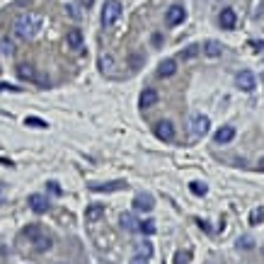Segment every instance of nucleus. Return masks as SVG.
Here are the masks:
<instances>
[{
    "label": "nucleus",
    "instance_id": "f257e3e1",
    "mask_svg": "<svg viewBox=\"0 0 264 264\" xmlns=\"http://www.w3.org/2000/svg\"><path fill=\"white\" fill-rule=\"evenodd\" d=\"M39 29H41V17L34 15V12H24V15H19L15 19V34L19 39H24V41L37 37Z\"/></svg>",
    "mask_w": 264,
    "mask_h": 264
},
{
    "label": "nucleus",
    "instance_id": "f03ea898",
    "mask_svg": "<svg viewBox=\"0 0 264 264\" xmlns=\"http://www.w3.org/2000/svg\"><path fill=\"white\" fill-rule=\"evenodd\" d=\"M24 235L29 238V243H32V247H34L37 252H46V250H51V245H54V243H51V235L41 226H37V223L24 228Z\"/></svg>",
    "mask_w": 264,
    "mask_h": 264
},
{
    "label": "nucleus",
    "instance_id": "7ed1b4c3",
    "mask_svg": "<svg viewBox=\"0 0 264 264\" xmlns=\"http://www.w3.org/2000/svg\"><path fill=\"white\" fill-rule=\"evenodd\" d=\"M121 17V2L119 0H107L104 10H102V24L104 27H114Z\"/></svg>",
    "mask_w": 264,
    "mask_h": 264
},
{
    "label": "nucleus",
    "instance_id": "20e7f679",
    "mask_svg": "<svg viewBox=\"0 0 264 264\" xmlns=\"http://www.w3.org/2000/svg\"><path fill=\"white\" fill-rule=\"evenodd\" d=\"M211 129V121L204 114H194L191 116V124H189V131H191V138H204Z\"/></svg>",
    "mask_w": 264,
    "mask_h": 264
},
{
    "label": "nucleus",
    "instance_id": "39448f33",
    "mask_svg": "<svg viewBox=\"0 0 264 264\" xmlns=\"http://www.w3.org/2000/svg\"><path fill=\"white\" fill-rule=\"evenodd\" d=\"M235 83H238V88H240L243 92H252V90L257 88V80L252 76V71H240L238 78H235Z\"/></svg>",
    "mask_w": 264,
    "mask_h": 264
},
{
    "label": "nucleus",
    "instance_id": "423d86ee",
    "mask_svg": "<svg viewBox=\"0 0 264 264\" xmlns=\"http://www.w3.org/2000/svg\"><path fill=\"white\" fill-rule=\"evenodd\" d=\"M155 136L160 138V141H175V126H172L170 121H158L155 124Z\"/></svg>",
    "mask_w": 264,
    "mask_h": 264
},
{
    "label": "nucleus",
    "instance_id": "0eeeda50",
    "mask_svg": "<svg viewBox=\"0 0 264 264\" xmlns=\"http://www.w3.org/2000/svg\"><path fill=\"white\" fill-rule=\"evenodd\" d=\"M184 17H187V12H184V7H179V5H172L170 10L165 12V22H168L170 27L179 24V22H184Z\"/></svg>",
    "mask_w": 264,
    "mask_h": 264
},
{
    "label": "nucleus",
    "instance_id": "6e6552de",
    "mask_svg": "<svg viewBox=\"0 0 264 264\" xmlns=\"http://www.w3.org/2000/svg\"><path fill=\"white\" fill-rule=\"evenodd\" d=\"M49 206H51V204H49L46 196H41V194H32V196H29V208H32L34 213H46Z\"/></svg>",
    "mask_w": 264,
    "mask_h": 264
},
{
    "label": "nucleus",
    "instance_id": "1a4fd4ad",
    "mask_svg": "<svg viewBox=\"0 0 264 264\" xmlns=\"http://www.w3.org/2000/svg\"><path fill=\"white\" fill-rule=\"evenodd\" d=\"M153 206H155V201H153L151 194H136V199H133V208L136 211H153Z\"/></svg>",
    "mask_w": 264,
    "mask_h": 264
},
{
    "label": "nucleus",
    "instance_id": "9d476101",
    "mask_svg": "<svg viewBox=\"0 0 264 264\" xmlns=\"http://www.w3.org/2000/svg\"><path fill=\"white\" fill-rule=\"evenodd\" d=\"M155 102H158V92H155L153 88H146V90L141 92V99H138L141 109H148V107H155Z\"/></svg>",
    "mask_w": 264,
    "mask_h": 264
},
{
    "label": "nucleus",
    "instance_id": "9b49d317",
    "mask_svg": "<svg viewBox=\"0 0 264 264\" xmlns=\"http://www.w3.org/2000/svg\"><path fill=\"white\" fill-rule=\"evenodd\" d=\"M175 71H177V63H175V58H165V61L158 66V76H160V78L175 76Z\"/></svg>",
    "mask_w": 264,
    "mask_h": 264
},
{
    "label": "nucleus",
    "instance_id": "f8f14e48",
    "mask_svg": "<svg viewBox=\"0 0 264 264\" xmlns=\"http://www.w3.org/2000/svg\"><path fill=\"white\" fill-rule=\"evenodd\" d=\"M221 54H223V44H221V41H213V39H211V41L204 44V56L218 58Z\"/></svg>",
    "mask_w": 264,
    "mask_h": 264
},
{
    "label": "nucleus",
    "instance_id": "ddd939ff",
    "mask_svg": "<svg viewBox=\"0 0 264 264\" xmlns=\"http://www.w3.org/2000/svg\"><path fill=\"white\" fill-rule=\"evenodd\" d=\"M213 138H216V143H230V141L235 138V129H233V126H221Z\"/></svg>",
    "mask_w": 264,
    "mask_h": 264
},
{
    "label": "nucleus",
    "instance_id": "4468645a",
    "mask_svg": "<svg viewBox=\"0 0 264 264\" xmlns=\"http://www.w3.org/2000/svg\"><path fill=\"white\" fill-rule=\"evenodd\" d=\"M102 216H104V206H102V204H92V206H88V211H85V221H88V223L99 221Z\"/></svg>",
    "mask_w": 264,
    "mask_h": 264
},
{
    "label": "nucleus",
    "instance_id": "2eb2a0df",
    "mask_svg": "<svg viewBox=\"0 0 264 264\" xmlns=\"http://www.w3.org/2000/svg\"><path fill=\"white\" fill-rule=\"evenodd\" d=\"M235 22H238L235 10H230V7H228V10L221 12V27H223V29H233V27H235Z\"/></svg>",
    "mask_w": 264,
    "mask_h": 264
},
{
    "label": "nucleus",
    "instance_id": "dca6fc26",
    "mask_svg": "<svg viewBox=\"0 0 264 264\" xmlns=\"http://www.w3.org/2000/svg\"><path fill=\"white\" fill-rule=\"evenodd\" d=\"M68 49H83V32L80 29H71L68 32Z\"/></svg>",
    "mask_w": 264,
    "mask_h": 264
},
{
    "label": "nucleus",
    "instance_id": "f3484780",
    "mask_svg": "<svg viewBox=\"0 0 264 264\" xmlns=\"http://www.w3.org/2000/svg\"><path fill=\"white\" fill-rule=\"evenodd\" d=\"M119 223H121L124 230H138V221H136V216H133V213H121Z\"/></svg>",
    "mask_w": 264,
    "mask_h": 264
},
{
    "label": "nucleus",
    "instance_id": "a211bd4d",
    "mask_svg": "<svg viewBox=\"0 0 264 264\" xmlns=\"http://www.w3.org/2000/svg\"><path fill=\"white\" fill-rule=\"evenodd\" d=\"M17 76L22 78V80H37L34 68H32V66H27V63H19V66H17Z\"/></svg>",
    "mask_w": 264,
    "mask_h": 264
},
{
    "label": "nucleus",
    "instance_id": "6ab92c4d",
    "mask_svg": "<svg viewBox=\"0 0 264 264\" xmlns=\"http://www.w3.org/2000/svg\"><path fill=\"white\" fill-rule=\"evenodd\" d=\"M124 182H112V184H92V191H116V189H124Z\"/></svg>",
    "mask_w": 264,
    "mask_h": 264
},
{
    "label": "nucleus",
    "instance_id": "aec40b11",
    "mask_svg": "<svg viewBox=\"0 0 264 264\" xmlns=\"http://www.w3.org/2000/svg\"><path fill=\"white\" fill-rule=\"evenodd\" d=\"M138 230L143 233V235H155V221H138Z\"/></svg>",
    "mask_w": 264,
    "mask_h": 264
},
{
    "label": "nucleus",
    "instance_id": "412c9836",
    "mask_svg": "<svg viewBox=\"0 0 264 264\" xmlns=\"http://www.w3.org/2000/svg\"><path fill=\"white\" fill-rule=\"evenodd\" d=\"M24 126H34V129H49V124H46L44 119H39V116H27V119H24Z\"/></svg>",
    "mask_w": 264,
    "mask_h": 264
},
{
    "label": "nucleus",
    "instance_id": "4be33fe9",
    "mask_svg": "<svg viewBox=\"0 0 264 264\" xmlns=\"http://www.w3.org/2000/svg\"><path fill=\"white\" fill-rule=\"evenodd\" d=\"M189 189H191V194H196V196H206V191H208V187L204 182H191Z\"/></svg>",
    "mask_w": 264,
    "mask_h": 264
},
{
    "label": "nucleus",
    "instance_id": "5701e85b",
    "mask_svg": "<svg viewBox=\"0 0 264 264\" xmlns=\"http://www.w3.org/2000/svg\"><path fill=\"white\" fill-rule=\"evenodd\" d=\"M136 252H138L141 257H146V260H148V257L153 255V245H151V243H138V245H136Z\"/></svg>",
    "mask_w": 264,
    "mask_h": 264
},
{
    "label": "nucleus",
    "instance_id": "b1692460",
    "mask_svg": "<svg viewBox=\"0 0 264 264\" xmlns=\"http://www.w3.org/2000/svg\"><path fill=\"white\" fill-rule=\"evenodd\" d=\"M262 221H264V208H255V211L250 213V223L257 226V223H262Z\"/></svg>",
    "mask_w": 264,
    "mask_h": 264
},
{
    "label": "nucleus",
    "instance_id": "393cba45",
    "mask_svg": "<svg viewBox=\"0 0 264 264\" xmlns=\"http://www.w3.org/2000/svg\"><path fill=\"white\" fill-rule=\"evenodd\" d=\"M189 252H177V257H175V264H187L189 262Z\"/></svg>",
    "mask_w": 264,
    "mask_h": 264
},
{
    "label": "nucleus",
    "instance_id": "a878e982",
    "mask_svg": "<svg viewBox=\"0 0 264 264\" xmlns=\"http://www.w3.org/2000/svg\"><path fill=\"white\" fill-rule=\"evenodd\" d=\"M7 90H12V92H19V88H15V85H10V83H0V92H7Z\"/></svg>",
    "mask_w": 264,
    "mask_h": 264
},
{
    "label": "nucleus",
    "instance_id": "bb28decb",
    "mask_svg": "<svg viewBox=\"0 0 264 264\" xmlns=\"http://www.w3.org/2000/svg\"><path fill=\"white\" fill-rule=\"evenodd\" d=\"M49 191L51 194H56V196H61L63 191H61V187H58V182H49Z\"/></svg>",
    "mask_w": 264,
    "mask_h": 264
},
{
    "label": "nucleus",
    "instance_id": "cd10ccee",
    "mask_svg": "<svg viewBox=\"0 0 264 264\" xmlns=\"http://www.w3.org/2000/svg\"><path fill=\"white\" fill-rule=\"evenodd\" d=\"M250 46H252L255 51H264V41H250Z\"/></svg>",
    "mask_w": 264,
    "mask_h": 264
},
{
    "label": "nucleus",
    "instance_id": "c85d7f7f",
    "mask_svg": "<svg viewBox=\"0 0 264 264\" xmlns=\"http://www.w3.org/2000/svg\"><path fill=\"white\" fill-rule=\"evenodd\" d=\"M129 264H148V260H146V257H141V255H136Z\"/></svg>",
    "mask_w": 264,
    "mask_h": 264
},
{
    "label": "nucleus",
    "instance_id": "c756f323",
    "mask_svg": "<svg viewBox=\"0 0 264 264\" xmlns=\"http://www.w3.org/2000/svg\"><path fill=\"white\" fill-rule=\"evenodd\" d=\"M78 2H80L83 7H92V5H94V0H78Z\"/></svg>",
    "mask_w": 264,
    "mask_h": 264
},
{
    "label": "nucleus",
    "instance_id": "7c9ffc66",
    "mask_svg": "<svg viewBox=\"0 0 264 264\" xmlns=\"http://www.w3.org/2000/svg\"><path fill=\"white\" fill-rule=\"evenodd\" d=\"M240 247H252V240H250V238H245V240H240Z\"/></svg>",
    "mask_w": 264,
    "mask_h": 264
},
{
    "label": "nucleus",
    "instance_id": "2f4dec72",
    "mask_svg": "<svg viewBox=\"0 0 264 264\" xmlns=\"http://www.w3.org/2000/svg\"><path fill=\"white\" fill-rule=\"evenodd\" d=\"M260 170H264V158H262V160H260Z\"/></svg>",
    "mask_w": 264,
    "mask_h": 264
},
{
    "label": "nucleus",
    "instance_id": "473e14b6",
    "mask_svg": "<svg viewBox=\"0 0 264 264\" xmlns=\"http://www.w3.org/2000/svg\"><path fill=\"white\" fill-rule=\"evenodd\" d=\"M262 255H264V245H262Z\"/></svg>",
    "mask_w": 264,
    "mask_h": 264
}]
</instances>
